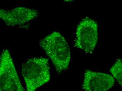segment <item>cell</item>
<instances>
[{
  "label": "cell",
  "mask_w": 122,
  "mask_h": 91,
  "mask_svg": "<svg viewBox=\"0 0 122 91\" xmlns=\"http://www.w3.org/2000/svg\"><path fill=\"white\" fill-rule=\"evenodd\" d=\"M39 12L35 9L23 7L14 8L11 10L1 9L0 17L7 26L13 27L23 25L36 18Z\"/></svg>",
  "instance_id": "5"
},
{
  "label": "cell",
  "mask_w": 122,
  "mask_h": 91,
  "mask_svg": "<svg viewBox=\"0 0 122 91\" xmlns=\"http://www.w3.org/2000/svg\"><path fill=\"white\" fill-rule=\"evenodd\" d=\"M0 91H25L7 49L4 50L0 55Z\"/></svg>",
  "instance_id": "3"
},
{
  "label": "cell",
  "mask_w": 122,
  "mask_h": 91,
  "mask_svg": "<svg viewBox=\"0 0 122 91\" xmlns=\"http://www.w3.org/2000/svg\"><path fill=\"white\" fill-rule=\"evenodd\" d=\"M40 45L60 74L68 68L71 60L70 48L65 38L55 31L40 41Z\"/></svg>",
  "instance_id": "1"
},
{
  "label": "cell",
  "mask_w": 122,
  "mask_h": 91,
  "mask_svg": "<svg viewBox=\"0 0 122 91\" xmlns=\"http://www.w3.org/2000/svg\"><path fill=\"white\" fill-rule=\"evenodd\" d=\"M98 25L96 21L88 17L82 19L77 26L74 47L92 54L98 40Z\"/></svg>",
  "instance_id": "4"
},
{
  "label": "cell",
  "mask_w": 122,
  "mask_h": 91,
  "mask_svg": "<svg viewBox=\"0 0 122 91\" xmlns=\"http://www.w3.org/2000/svg\"><path fill=\"white\" fill-rule=\"evenodd\" d=\"M21 74L26 91H35L50 81V72L48 59L42 57L29 59L22 64Z\"/></svg>",
  "instance_id": "2"
},
{
  "label": "cell",
  "mask_w": 122,
  "mask_h": 91,
  "mask_svg": "<svg viewBox=\"0 0 122 91\" xmlns=\"http://www.w3.org/2000/svg\"><path fill=\"white\" fill-rule=\"evenodd\" d=\"M114 83L115 79L110 75L86 69L82 88L85 91H107Z\"/></svg>",
  "instance_id": "6"
},
{
  "label": "cell",
  "mask_w": 122,
  "mask_h": 91,
  "mask_svg": "<svg viewBox=\"0 0 122 91\" xmlns=\"http://www.w3.org/2000/svg\"><path fill=\"white\" fill-rule=\"evenodd\" d=\"M110 72L122 87V60L117 59L110 68Z\"/></svg>",
  "instance_id": "7"
}]
</instances>
